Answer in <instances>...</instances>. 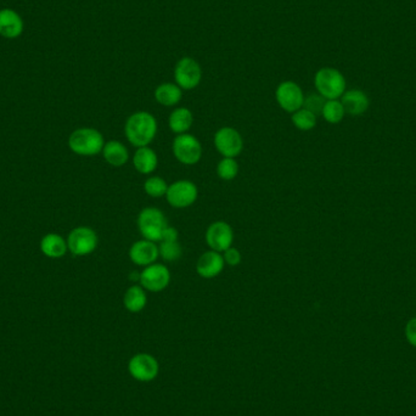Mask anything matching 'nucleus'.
Instances as JSON below:
<instances>
[{"label": "nucleus", "mask_w": 416, "mask_h": 416, "mask_svg": "<svg viewBox=\"0 0 416 416\" xmlns=\"http://www.w3.org/2000/svg\"><path fill=\"white\" fill-rule=\"evenodd\" d=\"M158 124L150 112L138 111L128 117L124 135L134 147L149 146L158 135Z\"/></svg>", "instance_id": "obj_1"}, {"label": "nucleus", "mask_w": 416, "mask_h": 416, "mask_svg": "<svg viewBox=\"0 0 416 416\" xmlns=\"http://www.w3.org/2000/svg\"><path fill=\"white\" fill-rule=\"evenodd\" d=\"M314 86L326 100H339L346 92V78L339 70L324 67L315 73Z\"/></svg>", "instance_id": "obj_2"}, {"label": "nucleus", "mask_w": 416, "mask_h": 416, "mask_svg": "<svg viewBox=\"0 0 416 416\" xmlns=\"http://www.w3.org/2000/svg\"><path fill=\"white\" fill-rule=\"evenodd\" d=\"M68 145L73 153L81 156H95L102 153L105 140L102 133L94 128H79L72 133Z\"/></svg>", "instance_id": "obj_3"}, {"label": "nucleus", "mask_w": 416, "mask_h": 416, "mask_svg": "<svg viewBox=\"0 0 416 416\" xmlns=\"http://www.w3.org/2000/svg\"><path fill=\"white\" fill-rule=\"evenodd\" d=\"M138 230L144 239L160 243L168 223L166 216L158 207L142 208L137 219Z\"/></svg>", "instance_id": "obj_4"}, {"label": "nucleus", "mask_w": 416, "mask_h": 416, "mask_svg": "<svg viewBox=\"0 0 416 416\" xmlns=\"http://www.w3.org/2000/svg\"><path fill=\"white\" fill-rule=\"evenodd\" d=\"M173 155L178 162L185 166H193L202 158V145L198 138L185 133L174 138L172 144Z\"/></svg>", "instance_id": "obj_5"}, {"label": "nucleus", "mask_w": 416, "mask_h": 416, "mask_svg": "<svg viewBox=\"0 0 416 416\" xmlns=\"http://www.w3.org/2000/svg\"><path fill=\"white\" fill-rule=\"evenodd\" d=\"M164 198L169 203V206L178 209H183L193 206V203L198 201V189L196 184L193 182L187 179H180L168 187L167 193Z\"/></svg>", "instance_id": "obj_6"}, {"label": "nucleus", "mask_w": 416, "mask_h": 416, "mask_svg": "<svg viewBox=\"0 0 416 416\" xmlns=\"http://www.w3.org/2000/svg\"><path fill=\"white\" fill-rule=\"evenodd\" d=\"M214 144L223 158H236L244 150V139L233 127L219 128L214 134Z\"/></svg>", "instance_id": "obj_7"}, {"label": "nucleus", "mask_w": 416, "mask_h": 416, "mask_svg": "<svg viewBox=\"0 0 416 416\" xmlns=\"http://www.w3.org/2000/svg\"><path fill=\"white\" fill-rule=\"evenodd\" d=\"M171 272L167 265L161 263L150 264L140 272V281L144 289L150 292H161L171 284Z\"/></svg>", "instance_id": "obj_8"}, {"label": "nucleus", "mask_w": 416, "mask_h": 416, "mask_svg": "<svg viewBox=\"0 0 416 416\" xmlns=\"http://www.w3.org/2000/svg\"><path fill=\"white\" fill-rule=\"evenodd\" d=\"M202 71L198 62L191 57H183L174 68V79L182 91H193L200 84Z\"/></svg>", "instance_id": "obj_9"}, {"label": "nucleus", "mask_w": 416, "mask_h": 416, "mask_svg": "<svg viewBox=\"0 0 416 416\" xmlns=\"http://www.w3.org/2000/svg\"><path fill=\"white\" fill-rule=\"evenodd\" d=\"M205 240L209 249L223 254L230 249L234 243V230L230 224L224 220H217L208 227Z\"/></svg>", "instance_id": "obj_10"}, {"label": "nucleus", "mask_w": 416, "mask_h": 416, "mask_svg": "<svg viewBox=\"0 0 416 416\" xmlns=\"http://www.w3.org/2000/svg\"><path fill=\"white\" fill-rule=\"evenodd\" d=\"M97 241L99 240H97V233L92 228L78 227L73 229L68 235L67 247L75 256H86L95 251Z\"/></svg>", "instance_id": "obj_11"}, {"label": "nucleus", "mask_w": 416, "mask_h": 416, "mask_svg": "<svg viewBox=\"0 0 416 416\" xmlns=\"http://www.w3.org/2000/svg\"><path fill=\"white\" fill-rule=\"evenodd\" d=\"M275 97H276V102L279 104V106L291 115L302 108L303 102H305L303 91L301 89V86L297 83L292 81L280 83L275 92Z\"/></svg>", "instance_id": "obj_12"}, {"label": "nucleus", "mask_w": 416, "mask_h": 416, "mask_svg": "<svg viewBox=\"0 0 416 416\" xmlns=\"http://www.w3.org/2000/svg\"><path fill=\"white\" fill-rule=\"evenodd\" d=\"M128 370L135 380L140 382H150L158 377L160 366H158V361L153 355L139 353L134 355L129 361Z\"/></svg>", "instance_id": "obj_13"}, {"label": "nucleus", "mask_w": 416, "mask_h": 416, "mask_svg": "<svg viewBox=\"0 0 416 416\" xmlns=\"http://www.w3.org/2000/svg\"><path fill=\"white\" fill-rule=\"evenodd\" d=\"M160 257V249L158 243L150 240H138L129 249V259L138 267H147L150 264L156 263Z\"/></svg>", "instance_id": "obj_14"}, {"label": "nucleus", "mask_w": 416, "mask_h": 416, "mask_svg": "<svg viewBox=\"0 0 416 416\" xmlns=\"http://www.w3.org/2000/svg\"><path fill=\"white\" fill-rule=\"evenodd\" d=\"M225 267L223 254L208 249L201 254L196 263V273L203 279H214L223 272Z\"/></svg>", "instance_id": "obj_15"}, {"label": "nucleus", "mask_w": 416, "mask_h": 416, "mask_svg": "<svg viewBox=\"0 0 416 416\" xmlns=\"http://www.w3.org/2000/svg\"><path fill=\"white\" fill-rule=\"evenodd\" d=\"M23 32V21L15 10L1 9L0 10V36L8 39H15Z\"/></svg>", "instance_id": "obj_16"}, {"label": "nucleus", "mask_w": 416, "mask_h": 416, "mask_svg": "<svg viewBox=\"0 0 416 416\" xmlns=\"http://www.w3.org/2000/svg\"><path fill=\"white\" fill-rule=\"evenodd\" d=\"M340 102L345 107L346 113H350L352 116L364 115L370 106L369 97L359 89L346 91L345 94L341 97Z\"/></svg>", "instance_id": "obj_17"}, {"label": "nucleus", "mask_w": 416, "mask_h": 416, "mask_svg": "<svg viewBox=\"0 0 416 416\" xmlns=\"http://www.w3.org/2000/svg\"><path fill=\"white\" fill-rule=\"evenodd\" d=\"M132 161L135 171L144 176H149L158 169V153L150 146L138 147L133 155Z\"/></svg>", "instance_id": "obj_18"}, {"label": "nucleus", "mask_w": 416, "mask_h": 416, "mask_svg": "<svg viewBox=\"0 0 416 416\" xmlns=\"http://www.w3.org/2000/svg\"><path fill=\"white\" fill-rule=\"evenodd\" d=\"M102 156L105 158V161L113 167H122L129 161V151L127 146L117 140L105 142L102 149Z\"/></svg>", "instance_id": "obj_19"}, {"label": "nucleus", "mask_w": 416, "mask_h": 416, "mask_svg": "<svg viewBox=\"0 0 416 416\" xmlns=\"http://www.w3.org/2000/svg\"><path fill=\"white\" fill-rule=\"evenodd\" d=\"M193 112L187 107H177L168 117V126L174 134H185L193 127Z\"/></svg>", "instance_id": "obj_20"}, {"label": "nucleus", "mask_w": 416, "mask_h": 416, "mask_svg": "<svg viewBox=\"0 0 416 416\" xmlns=\"http://www.w3.org/2000/svg\"><path fill=\"white\" fill-rule=\"evenodd\" d=\"M123 305L131 313L142 312L147 305L146 290L140 284L129 286L123 296Z\"/></svg>", "instance_id": "obj_21"}, {"label": "nucleus", "mask_w": 416, "mask_h": 416, "mask_svg": "<svg viewBox=\"0 0 416 416\" xmlns=\"http://www.w3.org/2000/svg\"><path fill=\"white\" fill-rule=\"evenodd\" d=\"M182 97L183 92L176 83H162L155 91V99L162 106H176L180 102Z\"/></svg>", "instance_id": "obj_22"}, {"label": "nucleus", "mask_w": 416, "mask_h": 416, "mask_svg": "<svg viewBox=\"0 0 416 416\" xmlns=\"http://www.w3.org/2000/svg\"><path fill=\"white\" fill-rule=\"evenodd\" d=\"M41 252L50 258H62L67 252V243L57 234H48L41 243Z\"/></svg>", "instance_id": "obj_23"}, {"label": "nucleus", "mask_w": 416, "mask_h": 416, "mask_svg": "<svg viewBox=\"0 0 416 416\" xmlns=\"http://www.w3.org/2000/svg\"><path fill=\"white\" fill-rule=\"evenodd\" d=\"M291 121L297 129H300L302 132H308L316 126L318 116H315L313 112L308 111L307 108L302 107L299 111L294 112L291 115Z\"/></svg>", "instance_id": "obj_24"}, {"label": "nucleus", "mask_w": 416, "mask_h": 416, "mask_svg": "<svg viewBox=\"0 0 416 416\" xmlns=\"http://www.w3.org/2000/svg\"><path fill=\"white\" fill-rule=\"evenodd\" d=\"M345 115V107L340 100H326L321 111L323 118L330 124H339L342 122Z\"/></svg>", "instance_id": "obj_25"}, {"label": "nucleus", "mask_w": 416, "mask_h": 416, "mask_svg": "<svg viewBox=\"0 0 416 416\" xmlns=\"http://www.w3.org/2000/svg\"><path fill=\"white\" fill-rule=\"evenodd\" d=\"M167 182L163 179L162 177H158V176H153V177L147 178L144 183V191L146 193L147 196L153 198H164L168 190Z\"/></svg>", "instance_id": "obj_26"}, {"label": "nucleus", "mask_w": 416, "mask_h": 416, "mask_svg": "<svg viewBox=\"0 0 416 416\" xmlns=\"http://www.w3.org/2000/svg\"><path fill=\"white\" fill-rule=\"evenodd\" d=\"M240 166L235 158H223L217 164V174L222 180L230 182L238 177Z\"/></svg>", "instance_id": "obj_27"}, {"label": "nucleus", "mask_w": 416, "mask_h": 416, "mask_svg": "<svg viewBox=\"0 0 416 416\" xmlns=\"http://www.w3.org/2000/svg\"><path fill=\"white\" fill-rule=\"evenodd\" d=\"M158 249L160 257L166 262H176L183 256V249L179 241H161Z\"/></svg>", "instance_id": "obj_28"}, {"label": "nucleus", "mask_w": 416, "mask_h": 416, "mask_svg": "<svg viewBox=\"0 0 416 416\" xmlns=\"http://www.w3.org/2000/svg\"><path fill=\"white\" fill-rule=\"evenodd\" d=\"M325 102H326V99L321 97L319 93L318 94H310L308 97H305L303 107L307 108L308 111L313 112L315 116H319V115H321Z\"/></svg>", "instance_id": "obj_29"}, {"label": "nucleus", "mask_w": 416, "mask_h": 416, "mask_svg": "<svg viewBox=\"0 0 416 416\" xmlns=\"http://www.w3.org/2000/svg\"><path fill=\"white\" fill-rule=\"evenodd\" d=\"M222 254H223L224 262H225V264H228L229 267H238L243 261L241 252L233 246L227 251H224Z\"/></svg>", "instance_id": "obj_30"}, {"label": "nucleus", "mask_w": 416, "mask_h": 416, "mask_svg": "<svg viewBox=\"0 0 416 416\" xmlns=\"http://www.w3.org/2000/svg\"><path fill=\"white\" fill-rule=\"evenodd\" d=\"M406 337L410 345L416 347V318L408 321L406 326Z\"/></svg>", "instance_id": "obj_31"}, {"label": "nucleus", "mask_w": 416, "mask_h": 416, "mask_svg": "<svg viewBox=\"0 0 416 416\" xmlns=\"http://www.w3.org/2000/svg\"><path fill=\"white\" fill-rule=\"evenodd\" d=\"M161 241H179V233H178L177 229L168 225L167 228L163 230Z\"/></svg>", "instance_id": "obj_32"}, {"label": "nucleus", "mask_w": 416, "mask_h": 416, "mask_svg": "<svg viewBox=\"0 0 416 416\" xmlns=\"http://www.w3.org/2000/svg\"><path fill=\"white\" fill-rule=\"evenodd\" d=\"M129 280H131V281H134V283H139V281H140V272H137V270L132 272V273L129 274Z\"/></svg>", "instance_id": "obj_33"}]
</instances>
